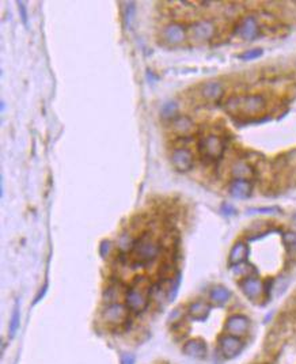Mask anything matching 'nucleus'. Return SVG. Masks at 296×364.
<instances>
[{
    "mask_svg": "<svg viewBox=\"0 0 296 364\" xmlns=\"http://www.w3.org/2000/svg\"><path fill=\"white\" fill-rule=\"evenodd\" d=\"M224 94L223 86L220 82H208L201 87V95L208 102H217Z\"/></svg>",
    "mask_w": 296,
    "mask_h": 364,
    "instance_id": "14",
    "label": "nucleus"
},
{
    "mask_svg": "<svg viewBox=\"0 0 296 364\" xmlns=\"http://www.w3.org/2000/svg\"><path fill=\"white\" fill-rule=\"evenodd\" d=\"M222 213L224 216H234V215H237V209L234 208L231 204H228V203H224L222 206Z\"/></svg>",
    "mask_w": 296,
    "mask_h": 364,
    "instance_id": "29",
    "label": "nucleus"
},
{
    "mask_svg": "<svg viewBox=\"0 0 296 364\" xmlns=\"http://www.w3.org/2000/svg\"><path fill=\"white\" fill-rule=\"evenodd\" d=\"M235 33H237V36L244 38L245 41H253V40L258 37L259 34L258 22L251 15L245 16L238 25V27H237V32Z\"/></svg>",
    "mask_w": 296,
    "mask_h": 364,
    "instance_id": "6",
    "label": "nucleus"
},
{
    "mask_svg": "<svg viewBox=\"0 0 296 364\" xmlns=\"http://www.w3.org/2000/svg\"><path fill=\"white\" fill-rule=\"evenodd\" d=\"M132 254L135 261L140 265H146L152 262L158 257L159 246L149 234H144L138 241H135L132 248Z\"/></svg>",
    "mask_w": 296,
    "mask_h": 364,
    "instance_id": "1",
    "label": "nucleus"
},
{
    "mask_svg": "<svg viewBox=\"0 0 296 364\" xmlns=\"http://www.w3.org/2000/svg\"><path fill=\"white\" fill-rule=\"evenodd\" d=\"M251 192H253V185L250 180H233L228 185V193L238 200L248 199L251 196Z\"/></svg>",
    "mask_w": 296,
    "mask_h": 364,
    "instance_id": "11",
    "label": "nucleus"
},
{
    "mask_svg": "<svg viewBox=\"0 0 296 364\" xmlns=\"http://www.w3.org/2000/svg\"><path fill=\"white\" fill-rule=\"evenodd\" d=\"M248 329V319L245 315L241 314H235L233 317H230L226 323V330L233 336H242L247 332Z\"/></svg>",
    "mask_w": 296,
    "mask_h": 364,
    "instance_id": "13",
    "label": "nucleus"
},
{
    "mask_svg": "<svg viewBox=\"0 0 296 364\" xmlns=\"http://www.w3.org/2000/svg\"><path fill=\"white\" fill-rule=\"evenodd\" d=\"M248 270H253V268H250V265H245V264H239L237 266H233V272L237 276H241V277H248L247 273Z\"/></svg>",
    "mask_w": 296,
    "mask_h": 364,
    "instance_id": "26",
    "label": "nucleus"
},
{
    "mask_svg": "<svg viewBox=\"0 0 296 364\" xmlns=\"http://www.w3.org/2000/svg\"><path fill=\"white\" fill-rule=\"evenodd\" d=\"M19 325H21V312H19V305L15 303V307L12 310V314H11V319H10V337L12 338L15 336V333L18 332L19 329Z\"/></svg>",
    "mask_w": 296,
    "mask_h": 364,
    "instance_id": "22",
    "label": "nucleus"
},
{
    "mask_svg": "<svg viewBox=\"0 0 296 364\" xmlns=\"http://www.w3.org/2000/svg\"><path fill=\"white\" fill-rule=\"evenodd\" d=\"M171 164L177 171L180 173H185L193 167L195 164V158H193V154L191 150L188 148H175L174 151L171 153Z\"/></svg>",
    "mask_w": 296,
    "mask_h": 364,
    "instance_id": "4",
    "label": "nucleus"
},
{
    "mask_svg": "<svg viewBox=\"0 0 296 364\" xmlns=\"http://www.w3.org/2000/svg\"><path fill=\"white\" fill-rule=\"evenodd\" d=\"M135 16H136V4L131 1V3H127L125 5V10H124V22H125V26L128 29H131L133 25V21H135Z\"/></svg>",
    "mask_w": 296,
    "mask_h": 364,
    "instance_id": "23",
    "label": "nucleus"
},
{
    "mask_svg": "<svg viewBox=\"0 0 296 364\" xmlns=\"http://www.w3.org/2000/svg\"><path fill=\"white\" fill-rule=\"evenodd\" d=\"M121 364H135V356L131 354L122 355Z\"/></svg>",
    "mask_w": 296,
    "mask_h": 364,
    "instance_id": "31",
    "label": "nucleus"
},
{
    "mask_svg": "<svg viewBox=\"0 0 296 364\" xmlns=\"http://www.w3.org/2000/svg\"><path fill=\"white\" fill-rule=\"evenodd\" d=\"M264 54V51L261 48H254V49H248L246 52L241 53L238 57L241 60H245V61H248V60H255V58L261 57Z\"/></svg>",
    "mask_w": 296,
    "mask_h": 364,
    "instance_id": "24",
    "label": "nucleus"
},
{
    "mask_svg": "<svg viewBox=\"0 0 296 364\" xmlns=\"http://www.w3.org/2000/svg\"><path fill=\"white\" fill-rule=\"evenodd\" d=\"M110 249H111V243L109 241H103V242L100 243L99 246V254L105 259L106 256H109L110 253Z\"/></svg>",
    "mask_w": 296,
    "mask_h": 364,
    "instance_id": "30",
    "label": "nucleus"
},
{
    "mask_svg": "<svg viewBox=\"0 0 296 364\" xmlns=\"http://www.w3.org/2000/svg\"><path fill=\"white\" fill-rule=\"evenodd\" d=\"M248 256V248L245 242H237L230 252L228 262L233 266H237L239 264H244Z\"/></svg>",
    "mask_w": 296,
    "mask_h": 364,
    "instance_id": "15",
    "label": "nucleus"
},
{
    "mask_svg": "<svg viewBox=\"0 0 296 364\" xmlns=\"http://www.w3.org/2000/svg\"><path fill=\"white\" fill-rule=\"evenodd\" d=\"M184 354L193 359H202L206 356V345L201 340H191L184 345Z\"/></svg>",
    "mask_w": 296,
    "mask_h": 364,
    "instance_id": "16",
    "label": "nucleus"
},
{
    "mask_svg": "<svg viewBox=\"0 0 296 364\" xmlns=\"http://www.w3.org/2000/svg\"><path fill=\"white\" fill-rule=\"evenodd\" d=\"M102 317L107 323H113V325H121L127 321L128 318V310L127 307L120 303H111L106 307Z\"/></svg>",
    "mask_w": 296,
    "mask_h": 364,
    "instance_id": "7",
    "label": "nucleus"
},
{
    "mask_svg": "<svg viewBox=\"0 0 296 364\" xmlns=\"http://www.w3.org/2000/svg\"><path fill=\"white\" fill-rule=\"evenodd\" d=\"M241 109L246 114H259L265 110L266 102L262 95H247L244 98H231L228 101V109Z\"/></svg>",
    "mask_w": 296,
    "mask_h": 364,
    "instance_id": "2",
    "label": "nucleus"
},
{
    "mask_svg": "<svg viewBox=\"0 0 296 364\" xmlns=\"http://www.w3.org/2000/svg\"><path fill=\"white\" fill-rule=\"evenodd\" d=\"M148 292L147 288L133 287L127 294V306L133 312H143L148 306Z\"/></svg>",
    "mask_w": 296,
    "mask_h": 364,
    "instance_id": "5",
    "label": "nucleus"
},
{
    "mask_svg": "<svg viewBox=\"0 0 296 364\" xmlns=\"http://www.w3.org/2000/svg\"><path fill=\"white\" fill-rule=\"evenodd\" d=\"M211 307L204 302H195L189 306V315L196 321H204L209 315Z\"/></svg>",
    "mask_w": 296,
    "mask_h": 364,
    "instance_id": "18",
    "label": "nucleus"
},
{
    "mask_svg": "<svg viewBox=\"0 0 296 364\" xmlns=\"http://www.w3.org/2000/svg\"><path fill=\"white\" fill-rule=\"evenodd\" d=\"M18 8H19V14H21V19L22 22H23V25L27 26V23H29V16H27L26 4H25L23 1H18Z\"/></svg>",
    "mask_w": 296,
    "mask_h": 364,
    "instance_id": "28",
    "label": "nucleus"
},
{
    "mask_svg": "<svg viewBox=\"0 0 296 364\" xmlns=\"http://www.w3.org/2000/svg\"><path fill=\"white\" fill-rule=\"evenodd\" d=\"M231 174H233L234 180H250L253 177L254 171L251 166H248L245 162H237L231 169Z\"/></svg>",
    "mask_w": 296,
    "mask_h": 364,
    "instance_id": "19",
    "label": "nucleus"
},
{
    "mask_svg": "<svg viewBox=\"0 0 296 364\" xmlns=\"http://www.w3.org/2000/svg\"><path fill=\"white\" fill-rule=\"evenodd\" d=\"M201 154L209 159H220L224 153V143L222 139L216 135H209V136L202 137L198 143Z\"/></svg>",
    "mask_w": 296,
    "mask_h": 364,
    "instance_id": "3",
    "label": "nucleus"
},
{
    "mask_svg": "<svg viewBox=\"0 0 296 364\" xmlns=\"http://www.w3.org/2000/svg\"><path fill=\"white\" fill-rule=\"evenodd\" d=\"M191 36L196 41H208L215 36V25L211 21H197L191 27Z\"/></svg>",
    "mask_w": 296,
    "mask_h": 364,
    "instance_id": "9",
    "label": "nucleus"
},
{
    "mask_svg": "<svg viewBox=\"0 0 296 364\" xmlns=\"http://www.w3.org/2000/svg\"><path fill=\"white\" fill-rule=\"evenodd\" d=\"M241 288L244 291L245 296L250 299V301H255L258 299L262 291H264V284L261 283V280H258L257 277H251L248 276L246 279H244L241 281Z\"/></svg>",
    "mask_w": 296,
    "mask_h": 364,
    "instance_id": "12",
    "label": "nucleus"
},
{
    "mask_svg": "<svg viewBox=\"0 0 296 364\" xmlns=\"http://www.w3.org/2000/svg\"><path fill=\"white\" fill-rule=\"evenodd\" d=\"M220 349L222 354L227 358V359H234L237 358L241 351L244 349V343L241 341V338L233 334H227L220 338Z\"/></svg>",
    "mask_w": 296,
    "mask_h": 364,
    "instance_id": "8",
    "label": "nucleus"
},
{
    "mask_svg": "<svg viewBox=\"0 0 296 364\" xmlns=\"http://www.w3.org/2000/svg\"><path fill=\"white\" fill-rule=\"evenodd\" d=\"M230 296H231L230 291L227 288H224V287H215L211 291V299L216 305H224L226 302H228Z\"/></svg>",
    "mask_w": 296,
    "mask_h": 364,
    "instance_id": "21",
    "label": "nucleus"
},
{
    "mask_svg": "<svg viewBox=\"0 0 296 364\" xmlns=\"http://www.w3.org/2000/svg\"><path fill=\"white\" fill-rule=\"evenodd\" d=\"M173 131L180 136H189L195 132V124L189 117L178 116L173 120Z\"/></svg>",
    "mask_w": 296,
    "mask_h": 364,
    "instance_id": "17",
    "label": "nucleus"
},
{
    "mask_svg": "<svg viewBox=\"0 0 296 364\" xmlns=\"http://www.w3.org/2000/svg\"><path fill=\"white\" fill-rule=\"evenodd\" d=\"M283 241L288 250H296V232L288 231L283 235Z\"/></svg>",
    "mask_w": 296,
    "mask_h": 364,
    "instance_id": "25",
    "label": "nucleus"
},
{
    "mask_svg": "<svg viewBox=\"0 0 296 364\" xmlns=\"http://www.w3.org/2000/svg\"><path fill=\"white\" fill-rule=\"evenodd\" d=\"M185 37V27L180 23H170L164 27L163 32H162L163 41L169 45H180L181 43H184Z\"/></svg>",
    "mask_w": 296,
    "mask_h": 364,
    "instance_id": "10",
    "label": "nucleus"
},
{
    "mask_svg": "<svg viewBox=\"0 0 296 364\" xmlns=\"http://www.w3.org/2000/svg\"><path fill=\"white\" fill-rule=\"evenodd\" d=\"M280 208L277 207H268V208H250L247 209L248 213H277Z\"/></svg>",
    "mask_w": 296,
    "mask_h": 364,
    "instance_id": "27",
    "label": "nucleus"
},
{
    "mask_svg": "<svg viewBox=\"0 0 296 364\" xmlns=\"http://www.w3.org/2000/svg\"><path fill=\"white\" fill-rule=\"evenodd\" d=\"M160 117L163 120H171V121L175 117H178V105L174 101H169V102L163 104L162 109H160Z\"/></svg>",
    "mask_w": 296,
    "mask_h": 364,
    "instance_id": "20",
    "label": "nucleus"
},
{
    "mask_svg": "<svg viewBox=\"0 0 296 364\" xmlns=\"http://www.w3.org/2000/svg\"><path fill=\"white\" fill-rule=\"evenodd\" d=\"M294 220H295V222H296V215H295V216H294Z\"/></svg>",
    "mask_w": 296,
    "mask_h": 364,
    "instance_id": "32",
    "label": "nucleus"
}]
</instances>
